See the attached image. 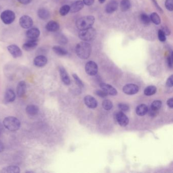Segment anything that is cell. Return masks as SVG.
Listing matches in <instances>:
<instances>
[{
	"label": "cell",
	"instance_id": "cell-1",
	"mask_svg": "<svg viewBox=\"0 0 173 173\" xmlns=\"http://www.w3.org/2000/svg\"><path fill=\"white\" fill-rule=\"evenodd\" d=\"M75 51L79 58L82 59H87L91 54V45L86 42H81L76 46Z\"/></svg>",
	"mask_w": 173,
	"mask_h": 173
},
{
	"label": "cell",
	"instance_id": "cell-2",
	"mask_svg": "<svg viewBox=\"0 0 173 173\" xmlns=\"http://www.w3.org/2000/svg\"><path fill=\"white\" fill-rule=\"evenodd\" d=\"M95 18L94 16L87 15L80 18L77 20L76 26L80 31L91 28L94 24Z\"/></svg>",
	"mask_w": 173,
	"mask_h": 173
},
{
	"label": "cell",
	"instance_id": "cell-3",
	"mask_svg": "<svg viewBox=\"0 0 173 173\" xmlns=\"http://www.w3.org/2000/svg\"><path fill=\"white\" fill-rule=\"evenodd\" d=\"M3 125L8 130L16 131L20 128V122L18 118L14 117L9 116L4 119Z\"/></svg>",
	"mask_w": 173,
	"mask_h": 173
},
{
	"label": "cell",
	"instance_id": "cell-4",
	"mask_svg": "<svg viewBox=\"0 0 173 173\" xmlns=\"http://www.w3.org/2000/svg\"><path fill=\"white\" fill-rule=\"evenodd\" d=\"M97 32L93 27L81 30L79 33V38L83 41H91L95 39Z\"/></svg>",
	"mask_w": 173,
	"mask_h": 173
},
{
	"label": "cell",
	"instance_id": "cell-5",
	"mask_svg": "<svg viewBox=\"0 0 173 173\" xmlns=\"http://www.w3.org/2000/svg\"><path fill=\"white\" fill-rule=\"evenodd\" d=\"M1 19L2 21L6 24H9L12 23L15 19V14L14 12L7 10L3 11L1 14Z\"/></svg>",
	"mask_w": 173,
	"mask_h": 173
},
{
	"label": "cell",
	"instance_id": "cell-6",
	"mask_svg": "<svg viewBox=\"0 0 173 173\" xmlns=\"http://www.w3.org/2000/svg\"><path fill=\"white\" fill-rule=\"evenodd\" d=\"M85 71L88 75L94 76L98 72V67L97 64L93 61H89L85 65Z\"/></svg>",
	"mask_w": 173,
	"mask_h": 173
},
{
	"label": "cell",
	"instance_id": "cell-7",
	"mask_svg": "<svg viewBox=\"0 0 173 173\" xmlns=\"http://www.w3.org/2000/svg\"><path fill=\"white\" fill-rule=\"evenodd\" d=\"M19 24L23 28L29 29L33 25V20L30 16L23 15L19 19Z\"/></svg>",
	"mask_w": 173,
	"mask_h": 173
},
{
	"label": "cell",
	"instance_id": "cell-8",
	"mask_svg": "<svg viewBox=\"0 0 173 173\" xmlns=\"http://www.w3.org/2000/svg\"><path fill=\"white\" fill-rule=\"evenodd\" d=\"M116 120L118 124L121 126H126L129 125V119L127 116L122 111L116 113Z\"/></svg>",
	"mask_w": 173,
	"mask_h": 173
},
{
	"label": "cell",
	"instance_id": "cell-9",
	"mask_svg": "<svg viewBox=\"0 0 173 173\" xmlns=\"http://www.w3.org/2000/svg\"><path fill=\"white\" fill-rule=\"evenodd\" d=\"M139 90L138 86L134 84H128L123 87V91L125 94L128 95H133L136 94Z\"/></svg>",
	"mask_w": 173,
	"mask_h": 173
},
{
	"label": "cell",
	"instance_id": "cell-10",
	"mask_svg": "<svg viewBox=\"0 0 173 173\" xmlns=\"http://www.w3.org/2000/svg\"><path fill=\"white\" fill-rule=\"evenodd\" d=\"M7 49L12 57L14 58H19L23 54L22 50L20 49V48L18 46L15 44L8 46L7 47Z\"/></svg>",
	"mask_w": 173,
	"mask_h": 173
},
{
	"label": "cell",
	"instance_id": "cell-11",
	"mask_svg": "<svg viewBox=\"0 0 173 173\" xmlns=\"http://www.w3.org/2000/svg\"><path fill=\"white\" fill-rule=\"evenodd\" d=\"M100 87H101L102 90L105 91L108 95L109 94V95L114 96L117 94V91L116 89L110 85L102 83L100 84Z\"/></svg>",
	"mask_w": 173,
	"mask_h": 173
},
{
	"label": "cell",
	"instance_id": "cell-12",
	"mask_svg": "<svg viewBox=\"0 0 173 173\" xmlns=\"http://www.w3.org/2000/svg\"><path fill=\"white\" fill-rule=\"evenodd\" d=\"M40 35V31L36 28H29L26 32V36L30 40H37Z\"/></svg>",
	"mask_w": 173,
	"mask_h": 173
},
{
	"label": "cell",
	"instance_id": "cell-13",
	"mask_svg": "<svg viewBox=\"0 0 173 173\" xmlns=\"http://www.w3.org/2000/svg\"><path fill=\"white\" fill-rule=\"evenodd\" d=\"M84 103L88 107L91 109H94L98 106V102L95 98L91 95H86L84 99Z\"/></svg>",
	"mask_w": 173,
	"mask_h": 173
},
{
	"label": "cell",
	"instance_id": "cell-14",
	"mask_svg": "<svg viewBox=\"0 0 173 173\" xmlns=\"http://www.w3.org/2000/svg\"><path fill=\"white\" fill-rule=\"evenodd\" d=\"M38 45V42L37 40H30L26 42L23 45V49L27 51H32L35 49Z\"/></svg>",
	"mask_w": 173,
	"mask_h": 173
},
{
	"label": "cell",
	"instance_id": "cell-15",
	"mask_svg": "<svg viewBox=\"0 0 173 173\" xmlns=\"http://www.w3.org/2000/svg\"><path fill=\"white\" fill-rule=\"evenodd\" d=\"M59 73H60V78L62 79V81L63 82L64 84L69 85L71 83L70 77L69 76L67 72L65 70V69L63 67H60L59 68Z\"/></svg>",
	"mask_w": 173,
	"mask_h": 173
},
{
	"label": "cell",
	"instance_id": "cell-16",
	"mask_svg": "<svg viewBox=\"0 0 173 173\" xmlns=\"http://www.w3.org/2000/svg\"><path fill=\"white\" fill-rule=\"evenodd\" d=\"M118 7V3L115 0H111L108 3L106 7V12L107 13L111 14L117 10Z\"/></svg>",
	"mask_w": 173,
	"mask_h": 173
},
{
	"label": "cell",
	"instance_id": "cell-17",
	"mask_svg": "<svg viewBox=\"0 0 173 173\" xmlns=\"http://www.w3.org/2000/svg\"><path fill=\"white\" fill-rule=\"evenodd\" d=\"M84 4L83 2L80 0H78L77 1L75 2L72 4L71 6H70V11L72 13H76L80 11L84 7Z\"/></svg>",
	"mask_w": 173,
	"mask_h": 173
},
{
	"label": "cell",
	"instance_id": "cell-18",
	"mask_svg": "<svg viewBox=\"0 0 173 173\" xmlns=\"http://www.w3.org/2000/svg\"><path fill=\"white\" fill-rule=\"evenodd\" d=\"M47 63V58L44 55H40L35 58L34 64L37 67H42L45 66Z\"/></svg>",
	"mask_w": 173,
	"mask_h": 173
},
{
	"label": "cell",
	"instance_id": "cell-19",
	"mask_svg": "<svg viewBox=\"0 0 173 173\" xmlns=\"http://www.w3.org/2000/svg\"><path fill=\"white\" fill-rule=\"evenodd\" d=\"M46 29L50 32H55L59 29V25L57 22L51 20L47 23Z\"/></svg>",
	"mask_w": 173,
	"mask_h": 173
},
{
	"label": "cell",
	"instance_id": "cell-20",
	"mask_svg": "<svg viewBox=\"0 0 173 173\" xmlns=\"http://www.w3.org/2000/svg\"><path fill=\"white\" fill-rule=\"evenodd\" d=\"M26 84L24 81H20L18 84L16 89L17 95L18 97H23L26 93Z\"/></svg>",
	"mask_w": 173,
	"mask_h": 173
},
{
	"label": "cell",
	"instance_id": "cell-21",
	"mask_svg": "<svg viewBox=\"0 0 173 173\" xmlns=\"http://www.w3.org/2000/svg\"><path fill=\"white\" fill-rule=\"evenodd\" d=\"M148 108L146 105L145 104H141L137 106L135 109V112L138 115L143 116L148 113Z\"/></svg>",
	"mask_w": 173,
	"mask_h": 173
},
{
	"label": "cell",
	"instance_id": "cell-22",
	"mask_svg": "<svg viewBox=\"0 0 173 173\" xmlns=\"http://www.w3.org/2000/svg\"><path fill=\"white\" fill-rule=\"evenodd\" d=\"M26 112L28 115L34 116L39 112V107L35 105H31L27 106L26 108Z\"/></svg>",
	"mask_w": 173,
	"mask_h": 173
},
{
	"label": "cell",
	"instance_id": "cell-23",
	"mask_svg": "<svg viewBox=\"0 0 173 173\" xmlns=\"http://www.w3.org/2000/svg\"><path fill=\"white\" fill-rule=\"evenodd\" d=\"M16 98L15 93L11 89H8L5 94V101L7 103L13 102Z\"/></svg>",
	"mask_w": 173,
	"mask_h": 173
},
{
	"label": "cell",
	"instance_id": "cell-24",
	"mask_svg": "<svg viewBox=\"0 0 173 173\" xmlns=\"http://www.w3.org/2000/svg\"><path fill=\"white\" fill-rule=\"evenodd\" d=\"M1 172L3 173H19L20 172V169L18 166L10 165L3 168Z\"/></svg>",
	"mask_w": 173,
	"mask_h": 173
},
{
	"label": "cell",
	"instance_id": "cell-25",
	"mask_svg": "<svg viewBox=\"0 0 173 173\" xmlns=\"http://www.w3.org/2000/svg\"><path fill=\"white\" fill-rule=\"evenodd\" d=\"M53 50L57 55L59 56H65L68 54L67 50L60 46H54L53 47Z\"/></svg>",
	"mask_w": 173,
	"mask_h": 173
},
{
	"label": "cell",
	"instance_id": "cell-26",
	"mask_svg": "<svg viewBox=\"0 0 173 173\" xmlns=\"http://www.w3.org/2000/svg\"><path fill=\"white\" fill-rule=\"evenodd\" d=\"M38 15L41 19L46 20L49 18L50 13L47 9L44 8H41L38 10Z\"/></svg>",
	"mask_w": 173,
	"mask_h": 173
},
{
	"label": "cell",
	"instance_id": "cell-27",
	"mask_svg": "<svg viewBox=\"0 0 173 173\" xmlns=\"http://www.w3.org/2000/svg\"><path fill=\"white\" fill-rule=\"evenodd\" d=\"M120 9L123 12L128 11L131 7V3L130 0H122L120 2Z\"/></svg>",
	"mask_w": 173,
	"mask_h": 173
},
{
	"label": "cell",
	"instance_id": "cell-28",
	"mask_svg": "<svg viewBox=\"0 0 173 173\" xmlns=\"http://www.w3.org/2000/svg\"><path fill=\"white\" fill-rule=\"evenodd\" d=\"M156 90H157V89L155 86L154 85H150V86H147L145 89L144 93L147 96H150L155 94L156 92Z\"/></svg>",
	"mask_w": 173,
	"mask_h": 173
},
{
	"label": "cell",
	"instance_id": "cell-29",
	"mask_svg": "<svg viewBox=\"0 0 173 173\" xmlns=\"http://www.w3.org/2000/svg\"><path fill=\"white\" fill-rule=\"evenodd\" d=\"M150 20L154 23V24L158 25L161 23V19L158 14L156 12H153L150 15Z\"/></svg>",
	"mask_w": 173,
	"mask_h": 173
},
{
	"label": "cell",
	"instance_id": "cell-30",
	"mask_svg": "<svg viewBox=\"0 0 173 173\" xmlns=\"http://www.w3.org/2000/svg\"><path fill=\"white\" fill-rule=\"evenodd\" d=\"M140 18L141 22L145 25H148L150 23V18L146 13L141 14L140 16Z\"/></svg>",
	"mask_w": 173,
	"mask_h": 173
},
{
	"label": "cell",
	"instance_id": "cell-31",
	"mask_svg": "<svg viewBox=\"0 0 173 173\" xmlns=\"http://www.w3.org/2000/svg\"><path fill=\"white\" fill-rule=\"evenodd\" d=\"M102 106L105 110H110L113 107V103L109 99H105L103 102Z\"/></svg>",
	"mask_w": 173,
	"mask_h": 173
},
{
	"label": "cell",
	"instance_id": "cell-32",
	"mask_svg": "<svg viewBox=\"0 0 173 173\" xmlns=\"http://www.w3.org/2000/svg\"><path fill=\"white\" fill-rule=\"evenodd\" d=\"M70 11V6L65 5L62 6L59 9V14L62 16H65L69 13Z\"/></svg>",
	"mask_w": 173,
	"mask_h": 173
},
{
	"label": "cell",
	"instance_id": "cell-33",
	"mask_svg": "<svg viewBox=\"0 0 173 173\" xmlns=\"http://www.w3.org/2000/svg\"><path fill=\"white\" fill-rule=\"evenodd\" d=\"M161 106H162L161 101H160V100H156L152 103L150 108L154 110L158 111V110L161 108Z\"/></svg>",
	"mask_w": 173,
	"mask_h": 173
},
{
	"label": "cell",
	"instance_id": "cell-34",
	"mask_svg": "<svg viewBox=\"0 0 173 173\" xmlns=\"http://www.w3.org/2000/svg\"><path fill=\"white\" fill-rule=\"evenodd\" d=\"M73 77L74 80H75V81L77 85L79 87L82 88V87L84 86V85H83V83L82 81L81 80V79L79 78V77L76 74H73Z\"/></svg>",
	"mask_w": 173,
	"mask_h": 173
},
{
	"label": "cell",
	"instance_id": "cell-35",
	"mask_svg": "<svg viewBox=\"0 0 173 173\" xmlns=\"http://www.w3.org/2000/svg\"><path fill=\"white\" fill-rule=\"evenodd\" d=\"M165 6L166 9L170 11L173 10V0H166Z\"/></svg>",
	"mask_w": 173,
	"mask_h": 173
},
{
	"label": "cell",
	"instance_id": "cell-36",
	"mask_svg": "<svg viewBox=\"0 0 173 173\" xmlns=\"http://www.w3.org/2000/svg\"><path fill=\"white\" fill-rule=\"evenodd\" d=\"M166 35L164 34V33L162 32V30H159L158 32V38L159 40L162 42H164L166 41Z\"/></svg>",
	"mask_w": 173,
	"mask_h": 173
},
{
	"label": "cell",
	"instance_id": "cell-37",
	"mask_svg": "<svg viewBox=\"0 0 173 173\" xmlns=\"http://www.w3.org/2000/svg\"><path fill=\"white\" fill-rule=\"evenodd\" d=\"M118 108L120 109L122 111L126 112L128 111L130 109L129 105L126 104L120 103L118 104Z\"/></svg>",
	"mask_w": 173,
	"mask_h": 173
},
{
	"label": "cell",
	"instance_id": "cell-38",
	"mask_svg": "<svg viewBox=\"0 0 173 173\" xmlns=\"http://www.w3.org/2000/svg\"><path fill=\"white\" fill-rule=\"evenodd\" d=\"M173 52L171 51L170 54L168 56L167 59V62H168V66L170 68H172L173 67Z\"/></svg>",
	"mask_w": 173,
	"mask_h": 173
},
{
	"label": "cell",
	"instance_id": "cell-39",
	"mask_svg": "<svg viewBox=\"0 0 173 173\" xmlns=\"http://www.w3.org/2000/svg\"><path fill=\"white\" fill-rule=\"evenodd\" d=\"M95 94L99 97L101 98H105L107 96L108 94L103 90H98L95 91Z\"/></svg>",
	"mask_w": 173,
	"mask_h": 173
},
{
	"label": "cell",
	"instance_id": "cell-40",
	"mask_svg": "<svg viewBox=\"0 0 173 173\" xmlns=\"http://www.w3.org/2000/svg\"><path fill=\"white\" fill-rule=\"evenodd\" d=\"M158 111L154 110V109H152L151 108H150L149 109H148V114H149V115L151 117L156 116L157 115Z\"/></svg>",
	"mask_w": 173,
	"mask_h": 173
},
{
	"label": "cell",
	"instance_id": "cell-41",
	"mask_svg": "<svg viewBox=\"0 0 173 173\" xmlns=\"http://www.w3.org/2000/svg\"><path fill=\"white\" fill-rule=\"evenodd\" d=\"M166 86L168 87H173V75H172L170 77H169V78H168V80L166 81Z\"/></svg>",
	"mask_w": 173,
	"mask_h": 173
},
{
	"label": "cell",
	"instance_id": "cell-42",
	"mask_svg": "<svg viewBox=\"0 0 173 173\" xmlns=\"http://www.w3.org/2000/svg\"><path fill=\"white\" fill-rule=\"evenodd\" d=\"M59 43H60V44H66V43L68 42V40L67 38H66V37H64L63 35H60L59 36Z\"/></svg>",
	"mask_w": 173,
	"mask_h": 173
},
{
	"label": "cell",
	"instance_id": "cell-43",
	"mask_svg": "<svg viewBox=\"0 0 173 173\" xmlns=\"http://www.w3.org/2000/svg\"><path fill=\"white\" fill-rule=\"evenodd\" d=\"M151 1L153 2V4H154V6H155L156 8H157L158 11L162 13L164 12V11L162 10V8L160 7V5H158L157 1H156V0H151Z\"/></svg>",
	"mask_w": 173,
	"mask_h": 173
},
{
	"label": "cell",
	"instance_id": "cell-44",
	"mask_svg": "<svg viewBox=\"0 0 173 173\" xmlns=\"http://www.w3.org/2000/svg\"><path fill=\"white\" fill-rule=\"evenodd\" d=\"M161 30H162V32L164 33V34H165L166 36H169V35H170V31L169 28H168V27H164Z\"/></svg>",
	"mask_w": 173,
	"mask_h": 173
},
{
	"label": "cell",
	"instance_id": "cell-45",
	"mask_svg": "<svg viewBox=\"0 0 173 173\" xmlns=\"http://www.w3.org/2000/svg\"><path fill=\"white\" fill-rule=\"evenodd\" d=\"M83 2L85 5L89 6L94 3V0H83Z\"/></svg>",
	"mask_w": 173,
	"mask_h": 173
},
{
	"label": "cell",
	"instance_id": "cell-46",
	"mask_svg": "<svg viewBox=\"0 0 173 173\" xmlns=\"http://www.w3.org/2000/svg\"><path fill=\"white\" fill-rule=\"evenodd\" d=\"M167 103V105L170 108H173V98H170L169 99H168L166 102Z\"/></svg>",
	"mask_w": 173,
	"mask_h": 173
},
{
	"label": "cell",
	"instance_id": "cell-47",
	"mask_svg": "<svg viewBox=\"0 0 173 173\" xmlns=\"http://www.w3.org/2000/svg\"><path fill=\"white\" fill-rule=\"evenodd\" d=\"M33 0H18V1L20 3V4H23V5H27V4H30Z\"/></svg>",
	"mask_w": 173,
	"mask_h": 173
},
{
	"label": "cell",
	"instance_id": "cell-48",
	"mask_svg": "<svg viewBox=\"0 0 173 173\" xmlns=\"http://www.w3.org/2000/svg\"><path fill=\"white\" fill-rule=\"evenodd\" d=\"M4 150V146L3 143L0 140V153L2 152Z\"/></svg>",
	"mask_w": 173,
	"mask_h": 173
},
{
	"label": "cell",
	"instance_id": "cell-49",
	"mask_svg": "<svg viewBox=\"0 0 173 173\" xmlns=\"http://www.w3.org/2000/svg\"><path fill=\"white\" fill-rule=\"evenodd\" d=\"M3 130V126L1 124H0V133H1Z\"/></svg>",
	"mask_w": 173,
	"mask_h": 173
},
{
	"label": "cell",
	"instance_id": "cell-50",
	"mask_svg": "<svg viewBox=\"0 0 173 173\" xmlns=\"http://www.w3.org/2000/svg\"><path fill=\"white\" fill-rule=\"evenodd\" d=\"M105 1H106V0H99V3H101V4H103V3L105 2Z\"/></svg>",
	"mask_w": 173,
	"mask_h": 173
}]
</instances>
